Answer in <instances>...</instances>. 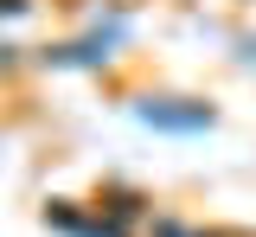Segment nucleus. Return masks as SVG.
Masks as SVG:
<instances>
[{"label": "nucleus", "mask_w": 256, "mask_h": 237, "mask_svg": "<svg viewBox=\"0 0 256 237\" xmlns=\"http://www.w3.org/2000/svg\"><path fill=\"white\" fill-rule=\"evenodd\" d=\"M205 237H218V231H205Z\"/></svg>", "instance_id": "1"}]
</instances>
